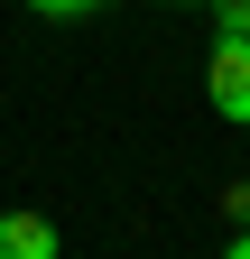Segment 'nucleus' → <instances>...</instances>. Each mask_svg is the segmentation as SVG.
<instances>
[{"instance_id":"f257e3e1","label":"nucleus","mask_w":250,"mask_h":259,"mask_svg":"<svg viewBox=\"0 0 250 259\" xmlns=\"http://www.w3.org/2000/svg\"><path fill=\"white\" fill-rule=\"evenodd\" d=\"M204 93H213V120L250 130V37H213V56H204Z\"/></svg>"},{"instance_id":"f03ea898","label":"nucleus","mask_w":250,"mask_h":259,"mask_svg":"<svg viewBox=\"0 0 250 259\" xmlns=\"http://www.w3.org/2000/svg\"><path fill=\"white\" fill-rule=\"evenodd\" d=\"M65 241H56L47 213H0V259H56Z\"/></svg>"},{"instance_id":"39448f33","label":"nucleus","mask_w":250,"mask_h":259,"mask_svg":"<svg viewBox=\"0 0 250 259\" xmlns=\"http://www.w3.org/2000/svg\"><path fill=\"white\" fill-rule=\"evenodd\" d=\"M223 213H232V222H250V185H232V194H223Z\"/></svg>"},{"instance_id":"0eeeda50","label":"nucleus","mask_w":250,"mask_h":259,"mask_svg":"<svg viewBox=\"0 0 250 259\" xmlns=\"http://www.w3.org/2000/svg\"><path fill=\"white\" fill-rule=\"evenodd\" d=\"M176 10H195V0H176Z\"/></svg>"},{"instance_id":"423d86ee","label":"nucleus","mask_w":250,"mask_h":259,"mask_svg":"<svg viewBox=\"0 0 250 259\" xmlns=\"http://www.w3.org/2000/svg\"><path fill=\"white\" fill-rule=\"evenodd\" d=\"M223 259H250V232H232V241H223Z\"/></svg>"},{"instance_id":"7ed1b4c3","label":"nucleus","mask_w":250,"mask_h":259,"mask_svg":"<svg viewBox=\"0 0 250 259\" xmlns=\"http://www.w3.org/2000/svg\"><path fill=\"white\" fill-rule=\"evenodd\" d=\"M213 10V37H250V0H204Z\"/></svg>"},{"instance_id":"20e7f679","label":"nucleus","mask_w":250,"mask_h":259,"mask_svg":"<svg viewBox=\"0 0 250 259\" xmlns=\"http://www.w3.org/2000/svg\"><path fill=\"white\" fill-rule=\"evenodd\" d=\"M28 10H37V19H93L102 0H28Z\"/></svg>"}]
</instances>
